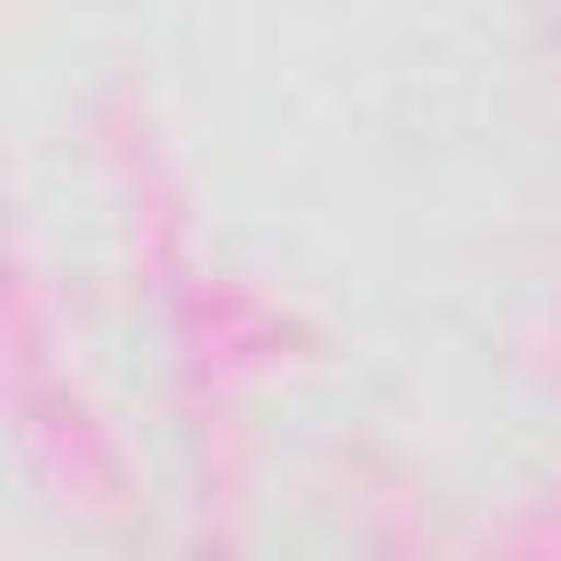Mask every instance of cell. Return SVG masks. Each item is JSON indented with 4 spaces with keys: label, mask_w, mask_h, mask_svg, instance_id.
I'll use <instances>...</instances> for the list:
<instances>
[]
</instances>
